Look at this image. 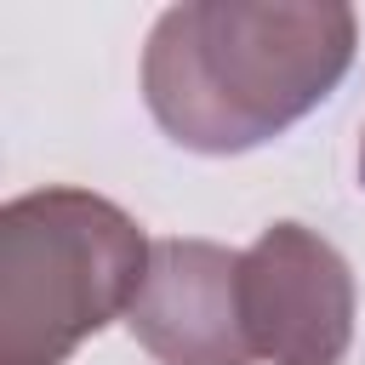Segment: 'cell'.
Listing matches in <instances>:
<instances>
[{
	"instance_id": "obj_4",
	"label": "cell",
	"mask_w": 365,
	"mask_h": 365,
	"mask_svg": "<svg viewBox=\"0 0 365 365\" xmlns=\"http://www.w3.org/2000/svg\"><path fill=\"white\" fill-rule=\"evenodd\" d=\"M125 331L160 365H257L240 314V251L217 240H154Z\"/></svg>"
},
{
	"instance_id": "obj_1",
	"label": "cell",
	"mask_w": 365,
	"mask_h": 365,
	"mask_svg": "<svg viewBox=\"0 0 365 365\" xmlns=\"http://www.w3.org/2000/svg\"><path fill=\"white\" fill-rule=\"evenodd\" d=\"M359 51L342 0H188L154 17L143 103L188 154H245L314 114Z\"/></svg>"
},
{
	"instance_id": "obj_2",
	"label": "cell",
	"mask_w": 365,
	"mask_h": 365,
	"mask_svg": "<svg viewBox=\"0 0 365 365\" xmlns=\"http://www.w3.org/2000/svg\"><path fill=\"white\" fill-rule=\"evenodd\" d=\"M148 234L91 188H34L0 205V365H63L131 314Z\"/></svg>"
},
{
	"instance_id": "obj_3",
	"label": "cell",
	"mask_w": 365,
	"mask_h": 365,
	"mask_svg": "<svg viewBox=\"0 0 365 365\" xmlns=\"http://www.w3.org/2000/svg\"><path fill=\"white\" fill-rule=\"evenodd\" d=\"M354 268L325 234L268 222L240 251V314L262 365H342L354 348Z\"/></svg>"
},
{
	"instance_id": "obj_5",
	"label": "cell",
	"mask_w": 365,
	"mask_h": 365,
	"mask_svg": "<svg viewBox=\"0 0 365 365\" xmlns=\"http://www.w3.org/2000/svg\"><path fill=\"white\" fill-rule=\"evenodd\" d=\"M359 182H365V131H359Z\"/></svg>"
}]
</instances>
